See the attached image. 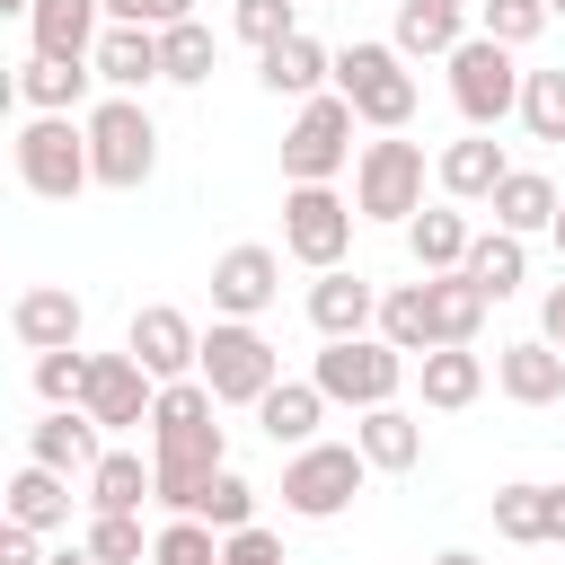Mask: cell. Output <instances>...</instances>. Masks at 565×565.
I'll return each instance as SVG.
<instances>
[{
    "label": "cell",
    "instance_id": "7dc6e473",
    "mask_svg": "<svg viewBox=\"0 0 565 565\" xmlns=\"http://www.w3.org/2000/svg\"><path fill=\"white\" fill-rule=\"evenodd\" d=\"M547 547H565V486H547Z\"/></svg>",
    "mask_w": 565,
    "mask_h": 565
},
{
    "label": "cell",
    "instance_id": "f907efd6",
    "mask_svg": "<svg viewBox=\"0 0 565 565\" xmlns=\"http://www.w3.org/2000/svg\"><path fill=\"white\" fill-rule=\"evenodd\" d=\"M433 565H477V556H468V547H450V556H433Z\"/></svg>",
    "mask_w": 565,
    "mask_h": 565
},
{
    "label": "cell",
    "instance_id": "7402d4cb",
    "mask_svg": "<svg viewBox=\"0 0 565 565\" xmlns=\"http://www.w3.org/2000/svg\"><path fill=\"white\" fill-rule=\"evenodd\" d=\"M468 247H477V230H468V212L441 194V203H424L415 221H406V256H415V274H459L468 265Z\"/></svg>",
    "mask_w": 565,
    "mask_h": 565
},
{
    "label": "cell",
    "instance_id": "8992f818",
    "mask_svg": "<svg viewBox=\"0 0 565 565\" xmlns=\"http://www.w3.org/2000/svg\"><path fill=\"white\" fill-rule=\"evenodd\" d=\"M335 88L353 97V115L371 132H406L415 124V71H406L397 44H344L335 53Z\"/></svg>",
    "mask_w": 565,
    "mask_h": 565
},
{
    "label": "cell",
    "instance_id": "484cf974",
    "mask_svg": "<svg viewBox=\"0 0 565 565\" xmlns=\"http://www.w3.org/2000/svg\"><path fill=\"white\" fill-rule=\"evenodd\" d=\"M388 44L406 53V62H450L459 44H468V9H450V0H397V26H388Z\"/></svg>",
    "mask_w": 565,
    "mask_h": 565
},
{
    "label": "cell",
    "instance_id": "f546056e",
    "mask_svg": "<svg viewBox=\"0 0 565 565\" xmlns=\"http://www.w3.org/2000/svg\"><path fill=\"white\" fill-rule=\"evenodd\" d=\"M9 521H26V530H71V477L62 468H44V459H26L18 477H9Z\"/></svg>",
    "mask_w": 565,
    "mask_h": 565
},
{
    "label": "cell",
    "instance_id": "d6a6232c",
    "mask_svg": "<svg viewBox=\"0 0 565 565\" xmlns=\"http://www.w3.org/2000/svg\"><path fill=\"white\" fill-rule=\"evenodd\" d=\"M468 274L486 282V300H512L521 274H530V238H521V230H486V238L468 247Z\"/></svg>",
    "mask_w": 565,
    "mask_h": 565
},
{
    "label": "cell",
    "instance_id": "9c48e42d",
    "mask_svg": "<svg viewBox=\"0 0 565 565\" xmlns=\"http://www.w3.org/2000/svg\"><path fill=\"white\" fill-rule=\"evenodd\" d=\"M521 79L530 71H512V44H494V35H468L450 53V106L468 115V132H494L503 115H521Z\"/></svg>",
    "mask_w": 565,
    "mask_h": 565
},
{
    "label": "cell",
    "instance_id": "7bdbcfd3",
    "mask_svg": "<svg viewBox=\"0 0 565 565\" xmlns=\"http://www.w3.org/2000/svg\"><path fill=\"white\" fill-rule=\"evenodd\" d=\"M221 565H291V556L265 521H247V530H221Z\"/></svg>",
    "mask_w": 565,
    "mask_h": 565
},
{
    "label": "cell",
    "instance_id": "f6af8a7d",
    "mask_svg": "<svg viewBox=\"0 0 565 565\" xmlns=\"http://www.w3.org/2000/svg\"><path fill=\"white\" fill-rule=\"evenodd\" d=\"M0 565H44V530H26V521H0Z\"/></svg>",
    "mask_w": 565,
    "mask_h": 565
},
{
    "label": "cell",
    "instance_id": "836d02e7",
    "mask_svg": "<svg viewBox=\"0 0 565 565\" xmlns=\"http://www.w3.org/2000/svg\"><path fill=\"white\" fill-rule=\"evenodd\" d=\"M380 335H388L397 353H433V344H441V335H433V300H424V282L380 291Z\"/></svg>",
    "mask_w": 565,
    "mask_h": 565
},
{
    "label": "cell",
    "instance_id": "b9f144b4",
    "mask_svg": "<svg viewBox=\"0 0 565 565\" xmlns=\"http://www.w3.org/2000/svg\"><path fill=\"white\" fill-rule=\"evenodd\" d=\"M230 26L265 53V44H282V35H300V0H238L230 9Z\"/></svg>",
    "mask_w": 565,
    "mask_h": 565
},
{
    "label": "cell",
    "instance_id": "f5cc1de1",
    "mask_svg": "<svg viewBox=\"0 0 565 565\" xmlns=\"http://www.w3.org/2000/svg\"><path fill=\"white\" fill-rule=\"evenodd\" d=\"M450 9H477V0H450Z\"/></svg>",
    "mask_w": 565,
    "mask_h": 565
},
{
    "label": "cell",
    "instance_id": "5bb4252c",
    "mask_svg": "<svg viewBox=\"0 0 565 565\" xmlns=\"http://www.w3.org/2000/svg\"><path fill=\"white\" fill-rule=\"evenodd\" d=\"M79 327H88V309H79V291H71V282H26V291L9 300V335H18L26 353L79 344Z\"/></svg>",
    "mask_w": 565,
    "mask_h": 565
},
{
    "label": "cell",
    "instance_id": "681fc988",
    "mask_svg": "<svg viewBox=\"0 0 565 565\" xmlns=\"http://www.w3.org/2000/svg\"><path fill=\"white\" fill-rule=\"evenodd\" d=\"M0 18H35V0H0Z\"/></svg>",
    "mask_w": 565,
    "mask_h": 565
},
{
    "label": "cell",
    "instance_id": "277c9868",
    "mask_svg": "<svg viewBox=\"0 0 565 565\" xmlns=\"http://www.w3.org/2000/svg\"><path fill=\"white\" fill-rule=\"evenodd\" d=\"M353 97L344 88H318V97H300V115H291V132H282V177L291 185H335L344 177V159H353Z\"/></svg>",
    "mask_w": 565,
    "mask_h": 565
},
{
    "label": "cell",
    "instance_id": "2e32d148",
    "mask_svg": "<svg viewBox=\"0 0 565 565\" xmlns=\"http://www.w3.org/2000/svg\"><path fill=\"white\" fill-rule=\"evenodd\" d=\"M503 177H512V159H503L494 132H459V141H441V159H433V185H441L450 203H494Z\"/></svg>",
    "mask_w": 565,
    "mask_h": 565
},
{
    "label": "cell",
    "instance_id": "ba28073f",
    "mask_svg": "<svg viewBox=\"0 0 565 565\" xmlns=\"http://www.w3.org/2000/svg\"><path fill=\"white\" fill-rule=\"evenodd\" d=\"M362 477H371L362 441H309V450L282 459V512L291 521H335L362 494Z\"/></svg>",
    "mask_w": 565,
    "mask_h": 565
},
{
    "label": "cell",
    "instance_id": "7a4b0ae2",
    "mask_svg": "<svg viewBox=\"0 0 565 565\" xmlns=\"http://www.w3.org/2000/svg\"><path fill=\"white\" fill-rule=\"evenodd\" d=\"M88 159H97V185L141 194V185H150V168H159V124H150V106L106 88V97L88 106Z\"/></svg>",
    "mask_w": 565,
    "mask_h": 565
},
{
    "label": "cell",
    "instance_id": "cb8c5ba5",
    "mask_svg": "<svg viewBox=\"0 0 565 565\" xmlns=\"http://www.w3.org/2000/svg\"><path fill=\"white\" fill-rule=\"evenodd\" d=\"M415 380H424V406L459 415V406L486 397V353L477 344H433V353H415Z\"/></svg>",
    "mask_w": 565,
    "mask_h": 565
},
{
    "label": "cell",
    "instance_id": "3957f363",
    "mask_svg": "<svg viewBox=\"0 0 565 565\" xmlns=\"http://www.w3.org/2000/svg\"><path fill=\"white\" fill-rule=\"evenodd\" d=\"M194 380H203L221 406H256V397L282 380V353L265 344L256 318H212V327H203V362H194Z\"/></svg>",
    "mask_w": 565,
    "mask_h": 565
},
{
    "label": "cell",
    "instance_id": "d6986e66",
    "mask_svg": "<svg viewBox=\"0 0 565 565\" xmlns=\"http://www.w3.org/2000/svg\"><path fill=\"white\" fill-rule=\"evenodd\" d=\"M494 388H503L512 406H556V397H565V353H556L547 335H521V344L494 353Z\"/></svg>",
    "mask_w": 565,
    "mask_h": 565
},
{
    "label": "cell",
    "instance_id": "4316f807",
    "mask_svg": "<svg viewBox=\"0 0 565 565\" xmlns=\"http://www.w3.org/2000/svg\"><path fill=\"white\" fill-rule=\"evenodd\" d=\"M26 35H35V53L88 62V53H97V35H106V0H35Z\"/></svg>",
    "mask_w": 565,
    "mask_h": 565
},
{
    "label": "cell",
    "instance_id": "d4e9b609",
    "mask_svg": "<svg viewBox=\"0 0 565 565\" xmlns=\"http://www.w3.org/2000/svg\"><path fill=\"white\" fill-rule=\"evenodd\" d=\"M353 441H362V459H371L380 477H406V468L424 459V415H406L397 397H388V406H362Z\"/></svg>",
    "mask_w": 565,
    "mask_h": 565
},
{
    "label": "cell",
    "instance_id": "ee69618b",
    "mask_svg": "<svg viewBox=\"0 0 565 565\" xmlns=\"http://www.w3.org/2000/svg\"><path fill=\"white\" fill-rule=\"evenodd\" d=\"M106 18L115 26H177V18H194V0H106Z\"/></svg>",
    "mask_w": 565,
    "mask_h": 565
},
{
    "label": "cell",
    "instance_id": "1f68e13d",
    "mask_svg": "<svg viewBox=\"0 0 565 565\" xmlns=\"http://www.w3.org/2000/svg\"><path fill=\"white\" fill-rule=\"evenodd\" d=\"M212 62H221V44H212V26H203V18H177V26H159V79H177V88H203V79H212Z\"/></svg>",
    "mask_w": 565,
    "mask_h": 565
},
{
    "label": "cell",
    "instance_id": "8fae6325",
    "mask_svg": "<svg viewBox=\"0 0 565 565\" xmlns=\"http://www.w3.org/2000/svg\"><path fill=\"white\" fill-rule=\"evenodd\" d=\"M79 406H88L106 433H132V424H150L159 380L141 371V353H132V344H124V353H88V388H79Z\"/></svg>",
    "mask_w": 565,
    "mask_h": 565
},
{
    "label": "cell",
    "instance_id": "c3c4849f",
    "mask_svg": "<svg viewBox=\"0 0 565 565\" xmlns=\"http://www.w3.org/2000/svg\"><path fill=\"white\" fill-rule=\"evenodd\" d=\"M44 565H106V556H97V547L79 539V547H62V556H44Z\"/></svg>",
    "mask_w": 565,
    "mask_h": 565
},
{
    "label": "cell",
    "instance_id": "f1b7e54d",
    "mask_svg": "<svg viewBox=\"0 0 565 565\" xmlns=\"http://www.w3.org/2000/svg\"><path fill=\"white\" fill-rule=\"evenodd\" d=\"M424 300H433V335L441 344H477V327H486V282L459 265V274H424Z\"/></svg>",
    "mask_w": 565,
    "mask_h": 565
},
{
    "label": "cell",
    "instance_id": "8d00e7d4",
    "mask_svg": "<svg viewBox=\"0 0 565 565\" xmlns=\"http://www.w3.org/2000/svg\"><path fill=\"white\" fill-rule=\"evenodd\" d=\"M150 565H221V530L194 521V512H177L168 530H150Z\"/></svg>",
    "mask_w": 565,
    "mask_h": 565
},
{
    "label": "cell",
    "instance_id": "9a60e30c",
    "mask_svg": "<svg viewBox=\"0 0 565 565\" xmlns=\"http://www.w3.org/2000/svg\"><path fill=\"white\" fill-rule=\"evenodd\" d=\"M26 459H44L62 477H88L106 459V424L88 406H44V424H26Z\"/></svg>",
    "mask_w": 565,
    "mask_h": 565
},
{
    "label": "cell",
    "instance_id": "52a82bcc",
    "mask_svg": "<svg viewBox=\"0 0 565 565\" xmlns=\"http://www.w3.org/2000/svg\"><path fill=\"white\" fill-rule=\"evenodd\" d=\"M353 212L406 230V221L424 212V141H406V132L362 141V159H353Z\"/></svg>",
    "mask_w": 565,
    "mask_h": 565
},
{
    "label": "cell",
    "instance_id": "816d5d0a",
    "mask_svg": "<svg viewBox=\"0 0 565 565\" xmlns=\"http://www.w3.org/2000/svg\"><path fill=\"white\" fill-rule=\"evenodd\" d=\"M547 238H556V256H565V203H556V230H547Z\"/></svg>",
    "mask_w": 565,
    "mask_h": 565
},
{
    "label": "cell",
    "instance_id": "7c38bea8",
    "mask_svg": "<svg viewBox=\"0 0 565 565\" xmlns=\"http://www.w3.org/2000/svg\"><path fill=\"white\" fill-rule=\"evenodd\" d=\"M274 291H282V256H274V247L238 238V247L212 256V318H265Z\"/></svg>",
    "mask_w": 565,
    "mask_h": 565
},
{
    "label": "cell",
    "instance_id": "4fadbf2b",
    "mask_svg": "<svg viewBox=\"0 0 565 565\" xmlns=\"http://www.w3.org/2000/svg\"><path fill=\"white\" fill-rule=\"evenodd\" d=\"M124 344L141 353V371H150V380H194V362H203V327H194L177 300H150V309H132Z\"/></svg>",
    "mask_w": 565,
    "mask_h": 565
},
{
    "label": "cell",
    "instance_id": "e575fe53",
    "mask_svg": "<svg viewBox=\"0 0 565 565\" xmlns=\"http://www.w3.org/2000/svg\"><path fill=\"white\" fill-rule=\"evenodd\" d=\"M494 539L512 547H547V486H494Z\"/></svg>",
    "mask_w": 565,
    "mask_h": 565
},
{
    "label": "cell",
    "instance_id": "bcb514c9",
    "mask_svg": "<svg viewBox=\"0 0 565 565\" xmlns=\"http://www.w3.org/2000/svg\"><path fill=\"white\" fill-rule=\"evenodd\" d=\"M539 335H547V344H556V353H565V282H556V291H547V309H539Z\"/></svg>",
    "mask_w": 565,
    "mask_h": 565
},
{
    "label": "cell",
    "instance_id": "30bf717a",
    "mask_svg": "<svg viewBox=\"0 0 565 565\" xmlns=\"http://www.w3.org/2000/svg\"><path fill=\"white\" fill-rule=\"evenodd\" d=\"M353 221H362V212H353L335 185H291V194H282V256H300L309 274H327V265H344Z\"/></svg>",
    "mask_w": 565,
    "mask_h": 565
},
{
    "label": "cell",
    "instance_id": "6da1fadb",
    "mask_svg": "<svg viewBox=\"0 0 565 565\" xmlns=\"http://www.w3.org/2000/svg\"><path fill=\"white\" fill-rule=\"evenodd\" d=\"M9 168L26 194L44 203H71L79 185H97V159H88V115H26L18 141H9Z\"/></svg>",
    "mask_w": 565,
    "mask_h": 565
},
{
    "label": "cell",
    "instance_id": "ac0fdd59",
    "mask_svg": "<svg viewBox=\"0 0 565 565\" xmlns=\"http://www.w3.org/2000/svg\"><path fill=\"white\" fill-rule=\"evenodd\" d=\"M327 406H335V397H327L318 380H274V388L256 397V424H265L274 450H309L318 424H327Z\"/></svg>",
    "mask_w": 565,
    "mask_h": 565
},
{
    "label": "cell",
    "instance_id": "44dd1931",
    "mask_svg": "<svg viewBox=\"0 0 565 565\" xmlns=\"http://www.w3.org/2000/svg\"><path fill=\"white\" fill-rule=\"evenodd\" d=\"M88 79H97V62L26 53V62H18V106H26V115H79V106H88Z\"/></svg>",
    "mask_w": 565,
    "mask_h": 565
},
{
    "label": "cell",
    "instance_id": "4dcf8cb0",
    "mask_svg": "<svg viewBox=\"0 0 565 565\" xmlns=\"http://www.w3.org/2000/svg\"><path fill=\"white\" fill-rule=\"evenodd\" d=\"M556 185L539 177V168H512L503 185H494V230H521V238H539V230H556Z\"/></svg>",
    "mask_w": 565,
    "mask_h": 565
},
{
    "label": "cell",
    "instance_id": "db71d44e",
    "mask_svg": "<svg viewBox=\"0 0 565 565\" xmlns=\"http://www.w3.org/2000/svg\"><path fill=\"white\" fill-rule=\"evenodd\" d=\"M547 9H556V18H565V0H547Z\"/></svg>",
    "mask_w": 565,
    "mask_h": 565
},
{
    "label": "cell",
    "instance_id": "83f0119b",
    "mask_svg": "<svg viewBox=\"0 0 565 565\" xmlns=\"http://www.w3.org/2000/svg\"><path fill=\"white\" fill-rule=\"evenodd\" d=\"M79 486H88V512H141V503H159V459H141V450H106Z\"/></svg>",
    "mask_w": 565,
    "mask_h": 565
},
{
    "label": "cell",
    "instance_id": "f35d334b",
    "mask_svg": "<svg viewBox=\"0 0 565 565\" xmlns=\"http://www.w3.org/2000/svg\"><path fill=\"white\" fill-rule=\"evenodd\" d=\"M106 565H150V539H141V512H88V530H79Z\"/></svg>",
    "mask_w": 565,
    "mask_h": 565
},
{
    "label": "cell",
    "instance_id": "ab89813d",
    "mask_svg": "<svg viewBox=\"0 0 565 565\" xmlns=\"http://www.w3.org/2000/svg\"><path fill=\"white\" fill-rule=\"evenodd\" d=\"M79 388H88V353H79V344L35 353V397H44V406H79Z\"/></svg>",
    "mask_w": 565,
    "mask_h": 565
},
{
    "label": "cell",
    "instance_id": "d590c367",
    "mask_svg": "<svg viewBox=\"0 0 565 565\" xmlns=\"http://www.w3.org/2000/svg\"><path fill=\"white\" fill-rule=\"evenodd\" d=\"M547 18H556L547 0H477V35H494V44H512V53H521V44H539V35H547Z\"/></svg>",
    "mask_w": 565,
    "mask_h": 565
},
{
    "label": "cell",
    "instance_id": "5b68a950",
    "mask_svg": "<svg viewBox=\"0 0 565 565\" xmlns=\"http://www.w3.org/2000/svg\"><path fill=\"white\" fill-rule=\"evenodd\" d=\"M406 362H415V353H397L388 335H327V344H318V362H309V380H318L335 406H353V415H362V406H388V397H397Z\"/></svg>",
    "mask_w": 565,
    "mask_h": 565
},
{
    "label": "cell",
    "instance_id": "e0dca14e",
    "mask_svg": "<svg viewBox=\"0 0 565 565\" xmlns=\"http://www.w3.org/2000/svg\"><path fill=\"white\" fill-rule=\"evenodd\" d=\"M309 327H318V335H371V327H380V291H371V274L327 265V274L309 282Z\"/></svg>",
    "mask_w": 565,
    "mask_h": 565
},
{
    "label": "cell",
    "instance_id": "74e56055",
    "mask_svg": "<svg viewBox=\"0 0 565 565\" xmlns=\"http://www.w3.org/2000/svg\"><path fill=\"white\" fill-rule=\"evenodd\" d=\"M521 132L530 141H565V71H530L521 79Z\"/></svg>",
    "mask_w": 565,
    "mask_h": 565
},
{
    "label": "cell",
    "instance_id": "ffe728a7",
    "mask_svg": "<svg viewBox=\"0 0 565 565\" xmlns=\"http://www.w3.org/2000/svg\"><path fill=\"white\" fill-rule=\"evenodd\" d=\"M256 79H265L274 97H318V88H335V53L300 26V35H282V44L256 53Z\"/></svg>",
    "mask_w": 565,
    "mask_h": 565
},
{
    "label": "cell",
    "instance_id": "603a6c76",
    "mask_svg": "<svg viewBox=\"0 0 565 565\" xmlns=\"http://www.w3.org/2000/svg\"><path fill=\"white\" fill-rule=\"evenodd\" d=\"M97 79L115 88V97H141L150 79H159V26H115L106 18V35H97Z\"/></svg>",
    "mask_w": 565,
    "mask_h": 565
},
{
    "label": "cell",
    "instance_id": "60d3db41",
    "mask_svg": "<svg viewBox=\"0 0 565 565\" xmlns=\"http://www.w3.org/2000/svg\"><path fill=\"white\" fill-rule=\"evenodd\" d=\"M194 521H212V530H247V521H256V486H247L238 468H221V477L203 486V503H194Z\"/></svg>",
    "mask_w": 565,
    "mask_h": 565
}]
</instances>
